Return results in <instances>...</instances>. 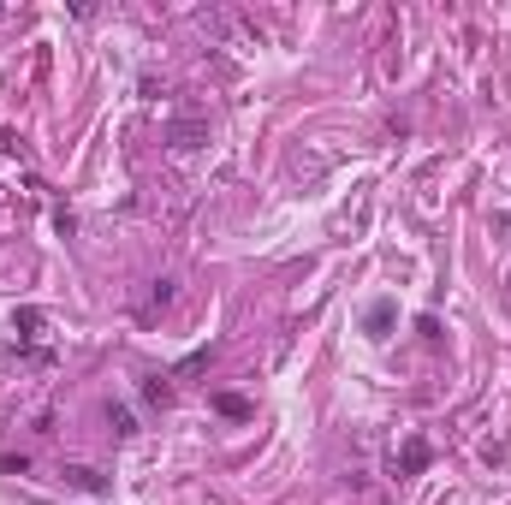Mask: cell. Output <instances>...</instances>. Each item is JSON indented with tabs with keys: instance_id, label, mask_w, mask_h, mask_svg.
Listing matches in <instances>:
<instances>
[{
	"instance_id": "1",
	"label": "cell",
	"mask_w": 511,
	"mask_h": 505,
	"mask_svg": "<svg viewBox=\"0 0 511 505\" xmlns=\"http://www.w3.org/2000/svg\"><path fill=\"white\" fill-rule=\"evenodd\" d=\"M13 333H18V351H24L30 363H54V345H48V316L36 309V303H24L13 316Z\"/></svg>"
},
{
	"instance_id": "2",
	"label": "cell",
	"mask_w": 511,
	"mask_h": 505,
	"mask_svg": "<svg viewBox=\"0 0 511 505\" xmlns=\"http://www.w3.org/2000/svg\"><path fill=\"white\" fill-rule=\"evenodd\" d=\"M167 143L179 149V155H190V149H202L209 143V125H202L197 114H185V119H172V131H167Z\"/></svg>"
},
{
	"instance_id": "3",
	"label": "cell",
	"mask_w": 511,
	"mask_h": 505,
	"mask_svg": "<svg viewBox=\"0 0 511 505\" xmlns=\"http://www.w3.org/2000/svg\"><path fill=\"white\" fill-rule=\"evenodd\" d=\"M428 458H434V446H428L423 434H411V440L398 446V476H423V470H428Z\"/></svg>"
},
{
	"instance_id": "4",
	"label": "cell",
	"mask_w": 511,
	"mask_h": 505,
	"mask_svg": "<svg viewBox=\"0 0 511 505\" xmlns=\"http://www.w3.org/2000/svg\"><path fill=\"white\" fill-rule=\"evenodd\" d=\"M60 476H66V488H78V493H96V500H101L107 488H114V482L101 476V470H89V464H66Z\"/></svg>"
},
{
	"instance_id": "5",
	"label": "cell",
	"mask_w": 511,
	"mask_h": 505,
	"mask_svg": "<svg viewBox=\"0 0 511 505\" xmlns=\"http://www.w3.org/2000/svg\"><path fill=\"white\" fill-rule=\"evenodd\" d=\"M393 316H398V303H393V298H375V303H369V316H363V333H369V339H386Z\"/></svg>"
},
{
	"instance_id": "6",
	"label": "cell",
	"mask_w": 511,
	"mask_h": 505,
	"mask_svg": "<svg viewBox=\"0 0 511 505\" xmlns=\"http://www.w3.org/2000/svg\"><path fill=\"white\" fill-rule=\"evenodd\" d=\"M143 404H149V410H167L172 404V375H143Z\"/></svg>"
},
{
	"instance_id": "7",
	"label": "cell",
	"mask_w": 511,
	"mask_h": 505,
	"mask_svg": "<svg viewBox=\"0 0 511 505\" xmlns=\"http://www.w3.org/2000/svg\"><path fill=\"white\" fill-rule=\"evenodd\" d=\"M214 410L232 417V422H244V417H250V399H244V392H214Z\"/></svg>"
},
{
	"instance_id": "8",
	"label": "cell",
	"mask_w": 511,
	"mask_h": 505,
	"mask_svg": "<svg viewBox=\"0 0 511 505\" xmlns=\"http://www.w3.org/2000/svg\"><path fill=\"white\" fill-rule=\"evenodd\" d=\"M107 428H114V440H131V434H137V417H131L125 404H107Z\"/></svg>"
},
{
	"instance_id": "9",
	"label": "cell",
	"mask_w": 511,
	"mask_h": 505,
	"mask_svg": "<svg viewBox=\"0 0 511 505\" xmlns=\"http://www.w3.org/2000/svg\"><path fill=\"white\" fill-rule=\"evenodd\" d=\"M209 357H214L209 345H202V351H190V357L179 363V369H172V381H179V375H197V369H209Z\"/></svg>"
},
{
	"instance_id": "10",
	"label": "cell",
	"mask_w": 511,
	"mask_h": 505,
	"mask_svg": "<svg viewBox=\"0 0 511 505\" xmlns=\"http://www.w3.org/2000/svg\"><path fill=\"white\" fill-rule=\"evenodd\" d=\"M161 303H172V280H155V291H149V303H143V316H155Z\"/></svg>"
},
{
	"instance_id": "11",
	"label": "cell",
	"mask_w": 511,
	"mask_h": 505,
	"mask_svg": "<svg viewBox=\"0 0 511 505\" xmlns=\"http://www.w3.org/2000/svg\"><path fill=\"white\" fill-rule=\"evenodd\" d=\"M54 232H60V238H71V232H78V215H71V208H54Z\"/></svg>"
},
{
	"instance_id": "12",
	"label": "cell",
	"mask_w": 511,
	"mask_h": 505,
	"mask_svg": "<svg viewBox=\"0 0 511 505\" xmlns=\"http://www.w3.org/2000/svg\"><path fill=\"white\" fill-rule=\"evenodd\" d=\"M0 470H6V476H24L30 458H24V452H6V458H0Z\"/></svg>"
},
{
	"instance_id": "13",
	"label": "cell",
	"mask_w": 511,
	"mask_h": 505,
	"mask_svg": "<svg viewBox=\"0 0 511 505\" xmlns=\"http://www.w3.org/2000/svg\"><path fill=\"white\" fill-rule=\"evenodd\" d=\"M0 155H6V161L18 155V131H6V125H0Z\"/></svg>"
}]
</instances>
